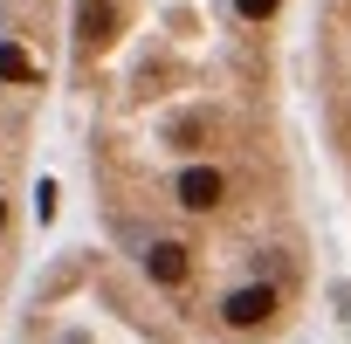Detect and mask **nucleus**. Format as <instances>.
Listing matches in <instances>:
<instances>
[{"mask_svg":"<svg viewBox=\"0 0 351 344\" xmlns=\"http://www.w3.org/2000/svg\"><path fill=\"white\" fill-rule=\"evenodd\" d=\"M269 310H276V296H269V289H234L221 317H228V330H255V323H269Z\"/></svg>","mask_w":351,"mask_h":344,"instance_id":"f257e3e1","label":"nucleus"},{"mask_svg":"<svg viewBox=\"0 0 351 344\" xmlns=\"http://www.w3.org/2000/svg\"><path fill=\"white\" fill-rule=\"evenodd\" d=\"M221 200V172H207V165H193L186 180H180V207H193V214H207Z\"/></svg>","mask_w":351,"mask_h":344,"instance_id":"f03ea898","label":"nucleus"},{"mask_svg":"<svg viewBox=\"0 0 351 344\" xmlns=\"http://www.w3.org/2000/svg\"><path fill=\"white\" fill-rule=\"evenodd\" d=\"M145 269H152L158 282H180V275H186V248H180V241H158V248L145 255Z\"/></svg>","mask_w":351,"mask_h":344,"instance_id":"7ed1b4c3","label":"nucleus"},{"mask_svg":"<svg viewBox=\"0 0 351 344\" xmlns=\"http://www.w3.org/2000/svg\"><path fill=\"white\" fill-rule=\"evenodd\" d=\"M0 76H8V83H42V76H35V62H28L21 49H0Z\"/></svg>","mask_w":351,"mask_h":344,"instance_id":"20e7f679","label":"nucleus"},{"mask_svg":"<svg viewBox=\"0 0 351 344\" xmlns=\"http://www.w3.org/2000/svg\"><path fill=\"white\" fill-rule=\"evenodd\" d=\"M276 8V0H241V14H269Z\"/></svg>","mask_w":351,"mask_h":344,"instance_id":"39448f33","label":"nucleus"}]
</instances>
